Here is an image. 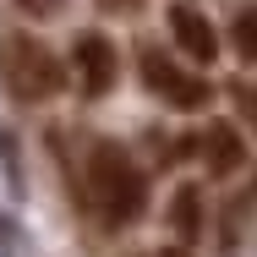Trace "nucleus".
<instances>
[{"label":"nucleus","mask_w":257,"mask_h":257,"mask_svg":"<svg viewBox=\"0 0 257 257\" xmlns=\"http://www.w3.org/2000/svg\"><path fill=\"white\" fill-rule=\"evenodd\" d=\"M71 66H77V82H82L88 99H104L115 88V77H120V55H115V44L99 28H82L71 39Z\"/></svg>","instance_id":"20e7f679"},{"label":"nucleus","mask_w":257,"mask_h":257,"mask_svg":"<svg viewBox=\"0 0 257 257\" xmlns=\"http://www.w3.org/2000/svg\"><path fill=\"white\" fill-rule=\"evenodd\" d=\"M170 39L192 60H203V66L219 55V33H213V22H208L197 6H170Z\"/></svg>","instance_id":"39448f33"},{"label":"nucleus","mask_w":257,"mask_h":257,"mask_svg":"<svg viewBox=\"0 0 257 257\" xmlns=\"http://www.w3.org/2000/svg\"><path fill=\"white\" fill-rule=\"evenodd\" d=\"M203 159L213 175H235L241 164H246V143H241V132L230 126V120H208L203 126Z\"/></svg>","instance_id":"423d86ee"},{"label":"nucleus","mask_w":257,"mask_h":257,"mask_svg":"<svg viewBox=\"0 0 257 257\" xmlns=\"http://www.w3.org/2000/svg\"><path fill=\"white\" fill-rule=\"evenodd\" d=\"M230 44H235V55H241L246 66H257V6L235 11V22H230Z\"/></svg>","instance_id":"6e6552de"},{"label":"nucleus","mask_w":257,"mask_h":257,"mask_svg":"<svg viewBox=\"0 0 257 257\" xmlns=\"http://www.w3.org/2000/svg\"><path fill=\"white\" fill-rule=\"evenodd\" d=\"M148 257H186V252H175V246H164V252H148Z\"/></svg>","instance_id":"f8f14e48"},{"label":"nucleus","mask_w":257,"mask_h":257,"mask_svg":"<svg viewBox=\"0 0 257 257\" xmlns=\"http://www.w3.org/2000/svg\"><path fill=\"white\" fill-rule=\"evenodd\" d=\"M17 6H22L28 17H39V22H44V17H60V11H66V0H17Z\"/></svg>","instance_id":"1a4fd4ad"},{"label":"nucleus","mask_w":257,"mask_h":257,"mask_svg":"<svg viewBox=\"0 0 257 257\" xmlns=\"http://www.w3.org/2000/svg\"><path fill=\"white\" fill-rule=\"evenodd\" d=\"M143 88L148 93H159V99L170 104V109H203L208 99H213V82H203V77H192V71H181L170 55L159 50H143Z\"/></svg>","instance_id":"7ed1b4c3"},{"label":"nucleus","mask_w":257,"mask_h":257,"mask_svg":"<svg viewBox=\"0 0 257 257\" xmlns=\"http://www.w3.org/2000/svg\"><path fill=\"white\" fill-rule=\"evenodd\" d=\"M241 115L257 126V88H241Z\"/></svg>","instance_id":"9b49d317"},{"label":"nucleus","mask_w":257,"mask_h":257,"mask_svg":"<svg viewBox=\"0 0 257 257\" xmlns=\"http://www.w3.org/2000/svg\"><path fill=\"white\" fill-rule=\"evenodd\" d=\"M0 77H6L11 99H22V104H44L66 88V66L28 33H6L0 39Z\"/></svg>","instance_id":"f03ea898"},{"label":"nucleus","mask_w":257,"mask_h":257,"mask_svg":"<svg viewBox=\"0 0 257 257\" xmlns=\"http://www.w3.org/2000/svg\"><path fill=\"white\" fill-rule=\"evenodd\" d=\"M93 6H99L104 17H137L143 11V0H93Z\"/></svg>","instance_id":"9d476101"},{"label":"nucleus","mask_w":257,"mask_h":257,"mask_svg":"<svg viewBox=\"0 0 257 257\" xmlns=\"http://www.w3.org/2000/svg\"><path fill=\"white\" fill-rule=\"evenodd\" d=\"M88 192L109 224H132L148 213V175L120 143H93L88 148Z\"/></svg>","instance_id":"f257e3e1"},{"label":"nucleus","mask_w":257,"mask_h":257,"mask_svg":"<svg viewBox=\"0 0 257 257\" xmlns=\"http://www.w3.org/2000/svg\"><path fill=\"white\" fill-rule=\"evenodd\" d=\"M170 224L192 241V235H203V197H197V186H181L175 192V203H170Z\"/></svg>","instance_id":"0eeeda50"}]
</instances>
